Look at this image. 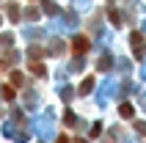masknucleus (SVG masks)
<instances>
[{"label": "nucleus", "instance_id": "f257e3e1", "mask_svg": "<svg viewBox=\"0 0 146 143\" xmlns=\"http://www.w3.org/2000/svg\"><path fill=\"white\" fill-rule=\"evenodd\" d=\"M72 47H74V52H86V50H88V39H86V36H74Z\"/></svg>", "mask_w": 146, "mask_h": 143}, {"label": "nucleus", "instance_id": "f03ea898", "mask_svg": "<svg viewBox=\"0 0 146 143\" xmlns=\"http://www.w3.org/2000/svg\"><path fill=\"white\" fill-rule=\"evenodd\" d=\"M11 83H14V85H22V74H19V72H11Z\"/></svg>", "mask_w": 146, "mask_h": 143}, {"label": "nucleus", "instance_id": "7ed1b4c3", "mask_svg": "<svg viewBox=\"0 0 146 143\" xmlns=\"http://www.w3.org/2000/svg\"><path fill=\"white\" fill-rule=\"evenodd\" d=\"M121 116H124V119H130V116H132V107H130V105H121Z\"/></svg>", "mask_w": 146, "mask_h": 143}, {"label": "nucleus", "instance_id": "20e7f679", "mask_svg": "<svg viewBox=\"0 0 146 143\" xmlns=\"http://www.w3.org/2000/svg\"><path fill=\"white\" fill-rule=\"evenodd\" d=\"M3 96H6V99H11V96H14V88L6 85V88H3Z\"/></svg>", "mask_w": 146, "mask_h": 143}, {"label": "nucleus", "instance_id": "39448f33", "mask_svg": "<svg viewBox=\"0 0 146 143\" xmlns=\"http://www.w3.org/2000/svg\"><path fill=\"white\" fill-rule=\"evenodd\" d=\"M31 69L36 72V74H44V66H41V64H31Z\"/></svg>", "mask_w": 146, "mask_h": 143}, {"label": "nucleus", "instance_id": "423d86ee", "mask_svg": "<svg viewBox=\"0 0 146 143\" xmlns=\"http://www.w3.org/2000/svg\"><path fill=\"white\" fill-rule=\"evenodd\" d=\"M55 143H69V140H66V138H64V135H61V138H58V140H55Z\"/></svg>", "mask_w": 146, "mask_h": 143}]
</instances>
